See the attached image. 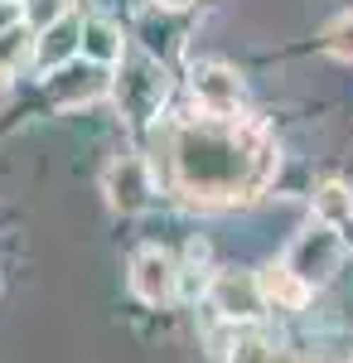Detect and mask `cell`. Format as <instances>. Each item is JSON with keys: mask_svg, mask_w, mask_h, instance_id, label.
<instances>
[{"mask_svg": "<svg viewBox=\"0 0 353 363\" xmlns=\"http://www.w3.org/2000/svg\"><path fill=\"white\" fill-rule=\"evenodd\" d=\"M208 301H213V310H218V315H228V320H257V315L267 310V296H262L257 277H237V272L213 277Z\"/></svg>", "mask_w": 353, "mask_h": 363, "instance_id": "obj_7", "label": "cell"}, {"mask_svg": "<svg viewBox=\"0 0 353 363\" xmlns=\"http://www.w3.org/2000/svg\"><path fill=\"white\" fill-rule=\"evenodd\" d=\"M286 267H291L305 286L329 281V272L339 267V238H334V228L320 223V228H310V233H300L296 242H291V252H286Z\"/></svg>", "mask_w": 353, "mask_h": 363, "instance_id": "obj_3", "label": "cell"}, {"mask_svg": "<svg viewBox=\"0 0 353 363\" xmlns=\"http://www.w3.org/2000/svg\"><path fill=\"white\" fill-rule=\"evenodd\" d=\"M68 15V0H25V25L34 34H44L49 25H58Z\"/></svg>", "mask_w": 353, "mask_h": 363, "instance_id": "obj_14", "label": "cell"}, {"mask_svg": "<svg viewBox=\"0 0 353 363\" xmlns=\"http://www.w3.org/2000/svg\"><path fill=\"white\" fill-rule=\"evenodd\" d=\"M102 194H107L111 213L136 218V213H145V208H150L155 174H150V165H145L140 155H121V160H111L107 174H102Z\"/></svg>", "mask_w": 353, "mask_h": 363, "instance_id": "obj_2", "label": "cell"}, {"mask_svg": "<svg viewBox=\"0 0 353 363\" xmlns=\"http://www.w3.org/2000/svg\"><path fill=\"white\" fill-rule=\"evenodd\" d=\"M194 102H198V112H242V78L228 68V63H198L194 68Z\"/></svg>", "mask_w": 353, "mask_h": 363, "instance_id": "obj_6", "label": "cell"}, {"mask_svg": "<svg viewBox=\"0 0 353 363\" xmlns=\"http://www.w3.org/2000/svg\"><path fill=\"white\" fill-rule=\"evenodd\" d=\"M325 54H334L339 63H353V10L334 15L325 25Z\"/></svg>", "mask_w": 353, "mask_h": 363, "instance_id": "obj_13", "label": "cell"}, {"mask_svg": "<svg viewBox=\"0 0 353 363\" xmlns=\"http://www.w3.org/2000/svg\"><path fill=\"white\" fill-rule=\"evenodd\" d=\"M29 34H34V29L25 25V20H20V25H0V68H15V63H20V58H34V44H39V39H29Z\"/></svg>", "mask_w": 353, "mask_h": 363, "instance_id": "obj_12", "label": "cell"}, {"mask_svg": "<svg viewBox=\"0 0 353 363\" xmlns=\"http://www.w3.org/2000/svg\"><path fill=\"white\" fill-rule=\"evenodd\" d=\"M49 92H54L63 107H78V102H97L111 92V73L107 63H92V58H78V63H63L49 78Z\"/></svg>", "mask_w": 353, "mask_h": 363, "instance_id": "obj_5", "label": "cell"}, {"mask_svg": "<svg viewBox=\"0 0 353 363\" xmlns=\"http://www.w3.org/2000/svg\"><path fill=\"white\" fill-rule=\"evenodd\" d=\"M126 54V34L111 25V20H87L82 25V58L92 63H116Z\"/></svg>", "mask_w": 353, "mask_h": 363, "instance_id": "obj_10", "label": "cell"}, {"mask_svg": "<svg viewBox=\"0 0 353 363\" xmlns=\"http://www.w3.org/2000/svg\"><path fill=\"white\" fill-rule=\"evenodd\" d=\"M160 165L179 199L198 208L252 203L276 174V140L242 112L179 116L160 131Z\"/></svg>", "mask_w": 353, "mask_h": 363, "instance_id": "obj_1", "label": "cell"}, {"mask_svg": "<svg viewBox=\"0 0 353 363\" xmlns=\"http://www.w3.org/2000/svg\"><path fill=\"white\" fill-rule=\"evenodd\" d=\"M315 213H320V223L344 228L353 218V194L344 184H320V189H315Z\"/></svg>", "mask_w": 353, "mask_h": 363, "instance_id": "obj_11", "label": "cell"}, {"mask_svg": "<svg viewBox=\"0 0 353 363\" xmlns=\"http://www.w3.org/2000/svg\"><path fill=\"white\" fill-rule=\"evenodd\" d=\"M257 286H262V296H267V310H300L310 301V291H315V286H305L286 262L262 267V272H257Z\"/></svg>", "mask_w": 353, "mask_h": 363, "instance_id": "obj_8", "label": "cell"}, {"mask_svg": "<svg viewBox=\"0 0 353 363\" xmlns=\"http://www.w3.org/2000/svg\"><path fill=\"white\" fill-rule=\"evenodd\" d=\"M5 97H10V68H0V107H5Z\"/></svg>", "mask_w": 353, "mask_h": 363, "instance_id": "obj_15", "label": "cell"}, {"mask_svg": "<svg viewBox=\"0 0 353 363\" xmlns=\"http://www.w3.org/2000/svg\"><path fill=\"white\" fill-rule=\"evenodd\" d=\"M179 286V267L164 247H145L131 257V296L145 306H164Z\"/></svg>", "mask_w": 353, "mask_h": 363, "instance_id": "obj_4", "label": "cell"}, {"mask_svg": "<svg viewBox=\"0 0 353 363\" xmlns=\"http://www.w3.org/2000/svg\"><path fill=\"white\" fill-rule=\"evenodd\" d=\"M82 49V25L73 15H63L58 25H49L39 34V44H34V63L39 68H63V63H73V54Z\"/></svg>", "mask_w": 353, "mask_h": 363, "instance_id": "obj_9", "label": "cell"}, {"mask_svg": "<svg viewBox=\"0 0 353 363\" xmlns=\"http://www.w3.org/2000/svg\"><path fill=\"white\" fill-rule=\"evenodd\" d=\"M160 5H164V10H189L194 0H160Z\"/></svg>", "mask_w": 353, "mask_h": 363, "instance_id": "obj_16", "label": "cell"}]
</instances>
